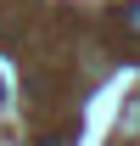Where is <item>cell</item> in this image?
Returning <instances> with one entry per match:
<instances>
[{
    "label": "cell",
    "instance_id": "1",
    "mask_svg": "<svg viewBox=\"0 0 140 146\" xmlns=\"http://www.w3.org/2000/svg\"><path fill=\"white\" fill-rule=\"evenodd\" d=\"M123 28H129V34H140V0H129V6H123Z\"/></svg>",
    "mask_w": 140,
    "mask_h": 146
},
{
    "label": "cell",
    "instance_id": "2",
    "mask_svg": "<svg viewBox=\"0 0 140 146\" xmlns=\"http://www.w3.org/2000/svg\"><path fill=\"white\" fill-rule=\"evenodd\" d=\"M45 146H67V141H45Z\"/></svg>",
    "mask_w": 140,
    "mask_h": 146
}]
</instances>
